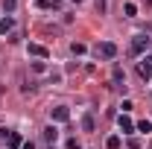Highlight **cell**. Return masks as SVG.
<instances>
[{
    "label": "cell",
    "instance_id": "cell-1",
    "mask_svg": "<svg viewBox=\"0 0 152 149\" xmlns=\"http://www.w3.org/2000/svg\"><path fill=\"white\" fill-rule=\"evenodd\" d=\"M149 47H152V41L146 35H134L132 44H129V53H132V56H140V53H146Z\"/></svg>",
    "mask_w": 152,
    "mask_h": 149
},
{
    "label": "cell",
    "instance_id": "cell-2",
    "mask_svg": "<svg viewBox=\"0 0 152 149\" xmlns=\"http://www.w3.org/2000/svg\"><path fill=\"white\" fill-rule=\"evenodd\" d=\"M96 56L111 61V58L117 56V44H111V41H102V44H96Z\"/></svg>",
    "mask_w": 152,
    "mask_h": 149
},
{
    "label": "cell",
    "instance_id": "cell-3",
    "mask_svg": "<svg viewBox=\"0 0 152 149\" xmlns=\"http://www.w3.org/2000/svg\"><path fill=\"white\" fill-rule=\"evenodd\" d=\"M117 126H120L123 134H132V131H134V120L129 117V114H120V117H117Z\"/></svg>",
    "mask_w": 152,
    "mask_h": 149
},
{
    "label": "cell",
    "instance_id": "cell-4",
    "mask_svg": "<svg viewBox=\"0 0 152 149\" xmlns=\"http://www.w3.org/2000/svg\"><path fill=\"white\" fill-rule=\"evenodd\" d=\"M50 117H53L56 123H67V120H70V111H67L64 105H56V108H50Z\"/></svg>",
    "mask_w": 152,
    "mask_h": 149
},
{
    "label": "cell",
    "instance_id": "cell-5",
    "mask_svg": "<svg viewBox=\"0 0 152 149\" xmlns=\"http://www.w3.org/2000/svg\"><path fill=\"white\" fill-rule=\"evenodd\" d=\"M137 76H140V79H146V82L152 79V64L146 61V58H143V61H137Z\"/></svg>",
    "mask_w": 152,
    "mask_h": 149
},
{
    "label": "cell",
    "instance_id": "cell-6",
    "mask_svg": "<svg viewBox=\"0 0 152 149\" xmlns=\"http://www.w3.org/2000/svg\"><path fill=\"white\" fill-rule=\"evenodd\" d=\"M15 29V18L12 15H3L0 18V35H6V32H12Z\"/></svg>",
    "mask_w": 152,
    "mask_h": 149
},
{
    "label": "cell",
    "instance_id": "cell-7",
    "mask_svg": "<svg viewBox=\"0 0 152 149\" xmlns=\"http://www.w3.org/2000/svg\"><path fill=\"white\" fill-rule=\"evenodd\" d=\"M26 50H29V56H38V58H47V56H50V50H47L44 44H29Z\"/></svg>",
    "mask_w": 152,
    "mask_h": 149
},
{
    "label": "cell",
    "instance_id": "cell-8",
    "mask_svg": "<svg viewBox=\"0 0 152 149\" xmlns=\"http://www.w3.org/2000/svg\"><path fill=\"white\" fill-rule=\"evenodd\" d=\"M44 140H47V143H56V140H58L56 126H47V129H44Z\"/></svg>",
    "mask_w": 152,
    "mask_h": 149
},
{
    "label": "cell",
    "instance_id": "cell-9",
    "mask_svg": "<svg viewBox=\"0 0 152 149\" xmlns=\"http://www.w3.org/2000/svg\"><path fill=\"white\" fill-rule=\"evenodd\" d=\"M6 140H9V146H12V149H18L20 143H23V140H20V134H18V131H9V137H6Z\"/></svg>",
    "mask_w": 152,
    "mask_h": 149
},
{
    "label": "cell",
    "instance_id": "cell-10",
    "mask_svg": "<svg viewBox=\"0 0 152 149\" xmlns=\"http://www.w3.org/2000/svg\"><path fill=\"white\" fill-rule=\"evenodd\" d=\"M114 82H117V85H123V82H126V73H123V67H120V64H114Z\"/></svg>",
    "mask_w": 152,
    "mask_h": 149
},
{
    "label": "cell",
    "instance_id": "cell-11",
    "mask_svg": "<svg viewBox=\"0 0 152 149\" xmlns=\"http://www.w3.org/2000/svg\"><path fill=\"white\" fill-rule=\"evenodd\" d=\"M15 9H18V0H3V12L6 15H12Z\"/></svg>",
    "mask_w": 152,
    "mask_h": 149
},
{
    "label": "cell",
    "instance_id": "cell-12",
    "mask_svg": "<svg viewBox=\"0 0 152 149\" xmlns=\"http://www.w3.org/2000/svg\"><path fill=\"white\" fill-rule=\"evenodd\" d=\"M82 129H85V131H94V117H91V114L82 117Z\"/></svg>",
    "mask_w": 152,
    "mask_h": 149
},
{
    "label": "cell",
    "instance_id": "cell-13",
    "mask_svg": "<svg viewBox=\"0 0 152 149\" xmlns=\"http://www.w3.org/2000/svg\"><path fill=\"white\" fill-rule=\"evenodd\" d=\"M134 129L146 134V131H152V123H149V120H140V123H134Z\"/></svg>",
    "mask_w": 152,
    "mask_h": 149
},
{
    "label": "cell",
    "instance_id": "cell-14",
    "mask_svg": "<svg viewBox=\"0 0 152 149\" xmlns=\"http://www.w3.org/2000/svg\"><path fill=\"white\" fill-rule=\"evenodd\" d=\"M123 12H126V18H134V15H137V6H134V3H126Z\"/></svg>",
    "mask_w": 152,
    "mask_h": 149
},
{
    "label": "cell",
    "instance_id": "cell-15",
    "mask_svg": "<svg viewBox=\"0 0 152 149\" xmlns=\"http://www.w3.org/2000/svg\"><path fill=\"white\" fill-rule=\"evenodd\" d=\"M70 53H73V56H82V53H85V44H70Z\"/></svg>",
    "mask_w": 152,
    "mask_h": 149
},
{
    "label": "cell",
    "instance_id": "cell-16",
    "mask_svg": "<svg viewBox=\"0 0 152 149\" xmlns=\"http://www.w3.org/2000/svg\"><path fill=\"white\" fill-rule=\"evenodd\" d=\"M105 146H108V149H120V137H117V134L108 137V140H105Z\"/></svg>",
    "mask_w": 152,
    "mask_h": 149
},
{
    "label": "cell",
    "instance_id": "cell-17",
    "mask_svg": "<svg viewBox=\"0 0 152 149\" xmlns=\"http://www.w3.org/2000/svg\"><path fill=\"white\" fill-rule=\"evenodd\" d=\"M32 70H35V73H44V70H47V64H44V61H32Z\"/></svg>",
    "mask_w": 152,
    "mask_h": 149
},
{
    "label": "cell",
    "instance_id": "cell-18",
    "mask_svg": "<svg viewBox=\"0 0 152 149\" xmlns=\"http://www.w3.org/2000/svg\"><path fill=\"white\" fill-rule=\"evenodd\" d=\"M35 6H38V9H50L53 3H50V0H35Z\"/></svg>",
    "mask_w": 152,
    "mask_h": 149
},
{
    "label": "cell",
    "instance_id": "cell-19",
    "mask_svg": "<svg viewBox=\"0 0 152 149\" xmlns=\"http://www.w3.org/2000/svg\"><path fill=\"white\" fill-rule=\"evenodd\" d=\"M67 149H82V146H79V140H76V137H70V140H67Z\"/></svg>",
    "mask_w": 152,
    "mask_h": 149
},
{
    "label": "cell",
    "instance_id": "cell-20",
    "mask_svg": "<svg viewBox=\"0 0 152 149\" xmlns=\"http://www.w3.org/2000/svg\"><path fill=\"white\" fill-rule=\"evenodd\" d=\"M20 149H35V143H32V140H23V143H20Z\"/></svg>",
    "mask_w": 152,
    "mask_h": 149
},
{
    "label": "cell",
    "instance_id": "cell-21",
    "mask_svg": "<svg viewBox=\"0 0 152 149\" xmlns=\"http://www.w3.org/2000/svg\"><path fill=\"white\" fill-rule=\"evenodd\" d=\"M146 61H149V64H152V56H149V58H146Z\"/></svg>",
    "mask_w": 152,
    "mask_h": 149
},
{
    "label": "cell",
    "instance_id": "cell-22",
    "mask_svg": "<svg viewBox=\"0 0 152 149\" xmlns=\"http://www.w3.org/2000/svg\"><path fill=\"white\" fill-rule=\"evenodd\" d=\"M73 3H82V0H73Z\"/></svg>",
    "mask_w": 152,
    "mask_h": 149
}]
</instances>
